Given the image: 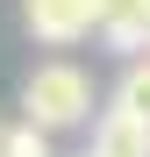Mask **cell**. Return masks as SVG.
<instances>
[{
  "label": "cell",
  "instance_id": "6da1fadb",
  "mask_svg": "<svg viewBox=\"0 0 150 157\" xmlns=\"http://www.w3.org/2000/svg\"><path fill=\"white\" fill-rule=\"evenodd\" d=\"M21 121L43 128V136H64V128L93 121V78L71 64V57H50L21 78Z\"/></svg>",
  "mask_w": 150,
  "mask_h": 157
},
{
  "label": "cell",
  "instance_id": "5b68a950",
  "mask_svg": "<svg viewBox=\"0 0 150 157\" xmlns=\"http://www.w3.org/2000/svg\"><path fill=\"white\" fill-rule=\"evenodd\" d=\"M114 107H129L136 121H150V57H136L129 71H121V86H114Z\"/></svg>",
  "mask_w": 150,
  "mask_h": 157
},
{
  "label": "cell",
  "instance_id": "7a4b0ae2",
  "mask_svg": "<svg viewBox=\"0 0 150 157\" xmlns=\"http://www.w3.org/2000/svg\"><path fill=\"white\" fill-rule=\"evenodd\" d=\"M21 21H29V36L50 43V50H71L100 29V0H21Z\"/></svg>",
  "mask_w": 150,
  "mask_h": 157
},
{
  "label": "cell",
  "instance_id": "277c9868",
  "mask_svg": "<svg viewBox=\"0 0 150 157\" xmlns=\"http://www.w3.org/2000/svg\"><path fill=\"white\" fill-rule=\"evenodd\" d=\"M100 36L114 50H150V0H100Z\"/></svg>",
  "mask_w": 150,
  "mask_h": 157
},
{
  "label": "cell",
  "instance_id": "52a82bcc",
  "mask_svg": "<svg viewBox=\"0 0 150 157\" xmlns=\"http://www.w3.org/2000/svg\"><path fill=\"white\" fill-rule=\"evenodd\" d=\"M0 157H7V121H0Z\"/></svg>",
  "mask_w": 150,
  "mask_h": 157
},
{
  "label": "cell",
  "instance_id": "8992f818",
  "mask_svg": "<svg viewBox=\"0 0 150 157\" xmlns=\"http://www.w3.org/2000/svg\"><path fill=\"white\" fill-rule=\"evenodd\" d=\"M7 157H57V150H50V136H43V128L14 121V128H7Z\"/></svg>",
  "mask_w": 150,
  "mask_h": 157
},
{
  "label": "cell",
  "instance_id": "3957f363",
  "mask_svg": "<svg viewBox=\"0 0 150 157\" xmlns=\"http://www.w3.org/2000/svg\"><path fill=\"white\" fill-rule=\"evenodd\" d=\"M86 157H150V121H136L129 107H100Z\"/></svg>",
  "mask_w": 150,
  "mask_h": 157
}]
</instances>
